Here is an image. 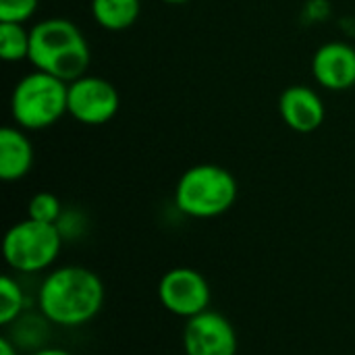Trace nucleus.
Segmentation results:
<instances>
[{
    "label": "nucleus",
    "mask_w": 355,
    "mask_h": 355,
    "mask_svg": "<svg viewBox=\"0 0 355 355\" xmlns=\"http://www.w3.org/2000/svg\"><path fill=\"white\" fill-rule=\"evenodd\" d=\"M0 355H19V347L6 335L0 337Z\"/></svg>",
    "instance_id": "6ab92c4d"
},
{
    "label": "nucleus",
    "mask_w": 355,
    "mask_h": 355,
    "mask_svg": "<svg viewBox=\"0 0 355 355\" xmlns=\"http://www.w3.org/2000/svg\"><path fill=\"white\" fill-rule=\"evenodd\" d=\"M121 108L116 87L102 77L83 75L69 83L67 114L81 125L98 127L110 123Z\"/></svg>",
    "instance_id": "423d86ee"
},
{
    "label": "nucleus",
    "mask_w": 355,
    "mask_h": 355,
    "mask_svg": "<svg viewBox=\"0 0 355 355\" xmlns=\"http://www.w3.org/2000/svg\"><path fill=\"white\" fill-rule=\"evenodd\" d=\"M40 0H0V23H25L37 10Z\"/></svg>",
    "instance_id": "f3484780"
},
{
    "label": "nucleus",
    "mask_w": 355,
    "mask_h": 355,
    "mask_svg": "<svg viewBox=\"0 0 355 355\" xmlns=\"http://www.w3.org/2000/svg\"><path fill=\"white\" fill-rule=\"evenodd\" d=\"M185 355H237V333L227 316L206 310L183 327Z\"/></svg>",
    "instance_id": "6e6552de"
},
{
    "label": "nucleus",
    "mask_w": 355,
    "mask_h": 355,
    "mask_svg": "<svg viewBox=\"0 0 355 355\" xmlns=\"http://www.w3.org/2000/svg\"><path fill=\"white\" fill-rule=\"evenodd\" d=\"M60 235L64 241H77L79 237L85 235V229H87V220H85V214L77 208H64L58 223H56Z\"/></svg>",
    "instance_id": "a211bd4d"
},
{
    "label": "nucleus",
    "mask_w": 355,
    "mask_h": 355,
    "mask_svg": "<svg viewBox=\"0 0 355 355\" xmlns=\"http://www.w3.org/2000/svg\"><path fill=\"white\" fill-rule=\"evenodd\" d=\"M29 62L44 73H50L67 83L85 75L92 54L87 40L79 27L62 17H50L35 23L31 29Z\"/></svg>",
    "instance_id": "f03ea898"
},
{
    "label": "nucleus",
    "mask_w": 355,
    "mask_h": 355,
    "mask_svg": "<svg viewBox=\"0 0 355 355\" xmlns=\"http://www.w3.org/2000/svg\"><path fill=\"white\" fill-rule=\"evenodd\" d=\"M235 177L218 164H196L175 185V208L189 218H216L237 202Z\"/></svg>",
    "instance_id": "7ed1b4c3"
},
{
    "label": "nucleus",
    "mask_w": 355,
    "mask_h": 355,
    "mask_svg": "<svg viewBox=\"0 0 355 355\" xmlns=\"http://www.w3.org/2000/svg\"><path fill=\"white\" fill-rule=\"evenodd\" d=\"M89 10L102 29L123 31L137 21L141 12V0H92Z\"/></svg>",
    "instance_id": "f8f14e48"
},
{
    "label": "nucleus",
    "mask_w": 355,
    "mask_h": 355,
    "mask_svg": "<svg viewBox=\"0 0 355 355\" xmlns=\"http://www.w3.org/2000/svg\"><path fill=\"white\" fill-rule=\"evenodd\" d=\"M62 243L64 239L56 225L25 218L4 233L2 256L10 270L19 275H37L58 260Z\"/></svg>",
    "instance_id": "39448f33"
},
{
    "label": "nucleus",
    "mask_w": 355,
    "mask_h": 355,
    "mask_svg": "<svg viewBox=\"0 0 355 355\" xmlns=\"http://www.w3.org/2000/svg\"><path fill=\"white\" fill-rule=\"evenodd\" d=\"M69 83L44 73L31 71L21 77L10 94V114L23 131L52 127L67 114Z\"/></svg>",
    "instance_id": "20e7f679"
},
{
    "label": "nucleus",
    "mask_w": 355,
    "mask_h": 355,
    "mask_svg": "<svg viewBox=\"0 0 355 355\" xmlns=\"http://www.w3.org/2000/svg\"><path fill=\"white\" fill-rule=\"evenodd\" d=\"M48 327L50 322L40 314V316H31V314H23L19 320H15L10 327V335H6L19 349H29L35 352L40 347H46L44 341L48 337Z\"/></svg>",
    "instance_id": "ddd939ff"
},
{
    "label": "nucleus",
    "mask_w": 355,
    "mask_h": 355,
    "mask_svg": "<svg viewBox=\"0 0 355 355\" xmlns=\"http://www.w3.org/2000/svg\"><path fill=\"white\" fill-rule=\"evenodd\" d=\"M158 300L166 312L189 320L210 310L212 291L200 270L177 266L164 272L158 281Z\"/></svg>",
    "instance_id": "0eeeda50"
},
{
    "label": "nucleus",
    "mask_w": 355,
    "mask_h": 355,
    "mask_svg": "<svg viewBox=\"0 0 355 355\" xmlns=\"http://www.w3.org/2000/svg\"><path fill=\"white\" fill-rule=\"evenodd\" d=\"M27 310V295L17 279L4 275L0 279V324L6 329Z\"/></svg>",
    "instance_id": "4468645a"
},
{
    "label": "nucleus",
    "mask_w": 355,
    "mask_h": 355,
    "mask_svg": "<svg viewBox=\"0 0 355 355\" xmlns=\"http://www.w3.org/2000/svg\"><path fill=\"white\" fill-rule=\"evenodd\" d=\"M33 166V144L21 127L0 129V177L6 183L21 181Z\"/></svg>",
    "instance_id": "9b49d317"
},
{
    "label": "nucleus",
    "mask_w": 355,
    "mask_h": 355,
    "mask_svg": "<svg viewBox=\"0 0 355 355\" xmlns=\"http://www.w3.org/2000/svg\"><path fill=\"white\" fill-rule=\"evenodd\" d=\"M162 2H166V4H185L189 0H162Z\"/></svg>",
    "instance_id": "412c9836"
},
{
    "label": "nucleus",
    "mask_w": 355,
    "mask_h": 355,
    "mask_svg": "<svg viewBox=\"0 0 355 355\" xmlns=\"http://www.w3.org/2000/svg\"><path fill=\"white\" fill-rule=\"evenodd\" d=\"M312 75L320 87L345 92L355 85V48L347 42H327L312 56Z\"/></svg>",
    "instance_id": "1a4fd4ad"
},
{
    "label": "nucleus",
    "mask_w": 355,
    "mask_h": 355,
    "mask_svg": "<svg viewBox=\"0 0 355 355\" xmlns=\"http://www.w3.org/2000/svg\"><path fill=\"white\" fill-rule=\"evenodd\" d=\"M62 210L64 208H62L60 200L50 191H40V193L31 196L29 202H27V218L37 220V223L56 225Z\"/></svg>",
    "instance_id": "dca6fc26"
},
{
    "label": "nucleus",
    "mask_w": 355,
    "mask_h": 355,
    "mask_svg": "<svg viewBox=\"0 0 355 355\" xmlns=\"http://www.w3.org/2000/svg\"><path fill=\"white\" fill-rule=\"evenodd\" d=\"M279 114L297 133L316 131L327 116L322 98L308 85H291L279 98Z\"/></svg>",
    "instance_id": "9d476101"
},
{
    "label": "nucleus",
    "mask_w": 355,
    "mask_h": 355,
    "mask_svg": "<svg viewBox=\"0 0 355 355\" xmlns=\"http://www.w3.org/2000/svg\"><path fill=\"white\" fill-rule=\"evenodd\" d=\"M31 33L23 23H0V56L6 62H19L29 58Z\"/></svg>",
    "instance_id": "2eb2a0df"
},
{
    "label": "nucleus",
    "mask_w": 355,
    "mask_h": 355,
    "mask_svg": "<svg viewBox=\"0 0 355 355\" xmlns=\"http://www.w3.org/2000/svg\"><path fill=\"white\" fill-rule=\"evenodd\" d=\"M27 355H73L71 352H67V349H62V347H40V349H35V352H29Z\"/></svg>",
    "instance_id": "aec40b11"
},
{
    "label": "nucleus",
    "mask_w": 355,
    "mask_h": 355,
    "mask_svg": "<svg viewBox=\"0 0 355 355\" xmlns=\"http://www.w3.org/2000/svg\"><path fill=\"white\" fill-rule=\"evenodd\" d=\"M104 283L85 266L50 270L37 287V310L54 327L79 329L92 322L104 306Z\"/></svg>",
    "instance_id": "f257e3e1"
}]
</instances>
